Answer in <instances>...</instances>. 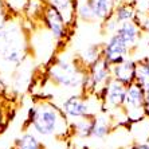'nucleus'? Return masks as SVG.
Returning <instances> with one entry per match:
<instances>
[{
  "mask_svg": "<svg viewBox=\"0 0 149 149\" xmlns=\"http://www.w3.org/2000/svg\"><path fill=\"white\" fill-rule=\"evenodd\" d=\"M24 130H31L39 137H54L67 140L73 134L71 121L65 116L61 106L50 98H36L28 109Z\"/></svg>",
  "mask_w": 149,
  "mask_h": 149,
  "instance_id": "obj_1",
  "label": "nucleus"
},
{
  "mask_svg": "<svg viewBox=\"0 0 149 149\" xmlns=\"http://www.w3.org/2000/svg\"><path fill=\"white\" fill-rule=\"evenodd\" d=\"M27 19L23 15H12L0 30V63L15 70L30 58V31L26 27Z\"/></svg>",
  "mask_w": 149,
  "mask_h": 149,
  "instance_id": "obj_2",
  "label": "nucleus"
},
{
  "mask_svg": "<svg viewBox=\"0 0 149 149\" xmlns=\"http://www.w3.org/2000/svg\"><path fill=\"white\" fill-rule=\"evenodd\" d=\"M86 73V67H83L77 56L70 59L55 56L51 58L46 66V78L61 89L67 90H82L83 77Z\"/></svg>",
  "mask_w": 149,
  "mask_h": 149,
  "instance_id": "obj_3",
  "label": "nucleus"
},
{
  "mask_svg": "<svg viewBox=\"0 0 149 149\" xmlns=\"http://www.w3.org/2000/svg\"><path fill=\"white\" fill-rule=\"evenodd\" d=\"M61 109L70 121H75L89 116H97L104 111L101 97L95 94H73L65 98L61 104Z\"/></svg>",
  "mask_w": 149,
  "mask_h": 149,
  "instance_id": "obj_4",
  "label": "nucleus"
},
{
  "mask_svg": "<svg viewBox=\"0 0 149 149\" xmlns=\"http://www.w3.org/2000/svg\"><path fill=\"white\" fill-rule=\"evenodd\" d=\"M111 79V65L106 62L104 58L98 59L89 67H86V73L83 77L82 94H95L101 97V94Z\"/></svg>",
  "mask_w": 149,
  "mask_h": 149,
  "instance_id": "obj_5",
  "label": "nucleus"
},
{
  "mask_svg": "<svg viewBox=\"0 0 149 149\" xmlns=\"http://www.w3.org/2000/svg\"><path fill=\"white\" fill-rule=\"evenodd\" d=\"M144 100H145V90L137 82H133L126 86L122 111L126 118L128 126L129 124L140 121L146 116Z\"/></svg>",
  "mask_w": 149,
  "mask_h": 149,
  "instance_id": "obj_6",
  "label": "nucleus"
},
{
  "mask_svg": "<svg viewBox=\"0 0 149 149\" xmlns=\"http://www.w3.org/2000/svg\"><path fill=\"white\" fill-rule=\"evenodd\" d=\"M40 22L46 30L52 35V38L55 39V42L58 43V47L63 46V43H66L69 36L71 35V28L63 20L62 15L59 14V11L56 8L50 6L49 3L46 4Z\"/></svg>",
  "mask_w": 149,
  "mask_h": 149,
  "instance_id": "obj_7",
  "label": "nucleus"
},
{
  "mask_svg": "<svg viewBox=\"0 0 149 149\" xmlns=\"http://www.w3.org/2000/svg\"><path fill=\"white\" fill-rule=\"evenodd\" d=\"M125 91H126V86L124 83L118 82L116 79L109 81V83L106 85V87L101 94L104 111L110 110V113H116L118 110H122Z\"/></svg>",
  "mask_w": 149,
  "mask_h": 149,
  "instance_id": "obj_8",
  "label": "nucleus"
},
{
  "mask_svg": "<svg viewBox=\"0 0 149 149\" xmlns=\"http://www.w3.org/2000/svg\"><path fill=\"white\" fill-rule=\"evenodd\" d=\"M129 52L130 49L116 32L109 35L108 40L102 45V58L110 65H114L128 58Z\"/></svg>",
  "mask_w": 149,
  "mask_h": 149,
  "instance_id": "obj_9",
  "label": "nucleus"
},
{
  "mask_svg": "<svg viewBox=\"0 0 149 149\" xmlns=\"http://www.w3.org/2000/svg\"><path fill=\"white\" fill-rule=\"evenodd\" d=\"M136 78V61L132 58H125L124 61L111 65V79L124 83L128 86L134 82Z\"/></svg>",
  "mask_w": 149,
  "mask_h": 149,
  "instance_id": "obj_10",
  "label": "nucleus"
},
{
  "mask_svg": "<svg viewBox=\"0 0 149 149\" xmlns=\"http://www.w3.org/2000/svg\"><path fill=\"white\" fill-rule=\"evenodd\" d=\"M116 34L126 43V46L132 51V49H134L136 46L139 45L142 31L136 22H124V23L118 24L117 30H116Z\"/></svg>",
  "mask_w": 149,
  "mask_h": 149,
  "instance_id": "obj_11",
  "label": "nucleus"
},
{
  "mask_svg": "<svg viewBox=\"0 0 149 149\" xmlns=\"http://www.w3.org/2000/svg\"><path fill=\"white\" fill-rule=\"evenodd\" d=\"M50 6L59 11L62 15L63 20L66 24L73 30L74 24L77 22V12H75V0H46Z\"/></svg>",
  "mask_w": 149,
  "mask_h": 149,
  "instance_id": "obj_12",
  "label": "nucleus"
},
{
  "mask_svg": "<svg viewBox=\"0 0 149 149\" xmlns=\"http://www.w3.org/2000/svg\"><path fill=\"white\" fill-rule=\"evenodd\" d=\"M137 12H139V8L136 6L134 0H124V1H118L116 4L113 16L118 23L134 22L137 17Z\"/></svg>",
  "mask_w": 149,
  "mask_h": 149,
  "instance_id": "obj_13",
  "label": "nucleus"
},
{
  "mask_svg": "<svg viewBox=\"0 0 149 149\" xmlns=\"http://www.w3.org/2000/svg\"><path fill=\"white\" fill-rule=\"evenodd\" d=\"M113 128H114V125H113V120L110 118V116L97 114L95 118H94V125H93L90 139L104 140L105 137H108L110 134Z\"/></svg>",
  "mask_w": 149,
  "mask_h": 149,
  "instance_id": "obj_14",
  "label": "nucleus"
},
{
  "mask_svg": "<svg viewBox=\"0 0 149 149\" xmlns=\"http://www.w3.org/2000/svg\"><path fill=\"white\" fill-rule=\"evenodd\" d=\"M93 8V12L95 15L98 22H104L109 16L113 15V11L117 4V0H87Z\"/></svg>",
  "mask_w": 149,
  "mask_h": 149,
  "instance_id": "obj_15",
  "label": "nucleus"
},
{
  "mask_svg": "<svg viewBox=\"0 0 149 149\" xmlns=\"http://www.w3.org/2000/svg\"><path fill=\"white\" fill-rule=\"evenodd\" d=\"M12 149H46V146L39 140V136H36L31 130H24L23 134L15 140Z\"/></svg>",
  "mask_w": 149,
  "mask_h": 149,
  "instance_id": "obj_16",
  "label": "nucleus"
},
{
  "mask_svg": "<svg viewBox=\"0 0 149 149\" xmlns=\"http://www.w3.org/2000/svg\"><path fill=\"white\" fill-rule=\"evenodd\" d=\"M101 58H102V45H97V43L89 45L77 55V59L83 67H89Z\"/></svg>",
  "mask_w": 149,
  "mask_h": 149,
  "instance_id": "obj_17",
  "label": "nucleus"
},
{
  "mask_svg": "<svg viewBox=\"0 0 149 149\" xmlns=\"http://www.w3.org/2000/svg\"><path fill=\"white\" fill-rule=\"evenodd\" d=\"M94 118H95V116H89V117H83L73 121L71 122L73 134H77L81 139H90L94 125Z\"/></svg>",
  "mask_w": 149,
  "mask_h": 149,
  "instance_id": "obj_18",
  "label": "nucleus"
},
{
  "mask_svg": "<svg viewBox=\"0 0 149 149\" xmlns=\"http://www.w3.org/2000/svg\"><path fill=\"white\" fill-rule=\"evenodd\" d=\"M137 82L144 90H149V58H141L136 61V78Z\"/></svg>",
  "mask_w": 149,
  "mask_h": 149,
  "instance_id": "obj_19",
  "label": "nucleus"
},
{
  "mask_svg": "<svg viewBox=\"0 0 149 149\" xmlns=\"http://www.w3.org/2000/svg\"><path fill=\"white\" fill-rule=\"evenodd\" d=\"M4 3L14 15H23L28 0H4Z\"/></svg>",
  "mask_w": 149,
  "mask_h": 149,
  "instance_id": "obj_20",
  "label": "nucleus"
},
{
  "mask_svg": "<svg viewBox=\"0 0 149 149\" xmlns=\"http://www.w3.org/2000/svg\"><path fill=\"white\" fill-rule=\"evenodd\" d=\"M136 23L139 24V27L141 28L142 34L149 35V14L145 12L144 10H139L137 12V17H136Z\"/></svg>",
  "mask_w": 149,
  "mask_h": 149,
  "instance_id": "obj_21",
  "label": "nucleus"
},
{
  "mask_svg": "<svg viewBox=\"0 0 149 149\" xmlns=\"http://www.w3.org/2000/svg\"><path fill=\"white\" fill-rule=\"evenodd\" d=\"M12 12L10 11V8L6 6L4 3V0H0V30L6 26L8 20H10V17L12 16Z\"/></svg>",
  "mask_w": 149,
  "mask_h": 149,
  "instance_id": "obj_22",
  "label": "nucleus"
},
{
  "mask_svg": "<svg viewBox=\"0 0 149 149\" xmlns=\"http://www.w3.org/2000/svg\"><path fill=\"white\" fill-rule=\"evenodd\" d=\"M3 100H4V94L0 93V134L4 132L8 121V120H6V109H4Z\"/></svg>",
  "mask_w": 149,
  "mask_h": 149,
  "instance_id": "obj_23",
  "label": "nucleus"
},
{
  "mask_svg": "<svg viewBox=\"0 0 149 149\" xmlns=\"http://www.w3.org/2000/svg\"><path fill=\"white\" fill-rule=\"evenodd\" d=\"M129 149H149V142L133 141V144L129 146Z\"/></svg>",
  "mask_w": 149,
  "mask_h": 149,
  "instance_id": "obj_24",
  "label": "nucleus"
},
{
  "mask_svg": "<svg viewBox=\"0 0 149 149\" xmlns=\"http://www.w3.org/2000/svg\"><path fill=\"white\" fill-rule=\"evenodd\" d=\"M144 106H145V114L149 117V90L145 91V100H144Z\"/></svg>",
  "mask_w": 149,
  "mask_h": 149,
  "instance_id": "obj_25",
  "label": "nucleus"
},
{
  "mask_svg": "<svg viewBox=\"0 0 149 149\" xmlns=\"http://www.w3.org/2000/svg\"><path fill=\"white\" fill-rule=\"evenodd\" d=\"M144 11L149 14V0H146V1H145V8H144Z\"/></svg>",
  "mask_w": 149,
  "mask_h": 149,
  "instance_id": "obj_26",
  "label": "nucleus"
}]
</instances>
